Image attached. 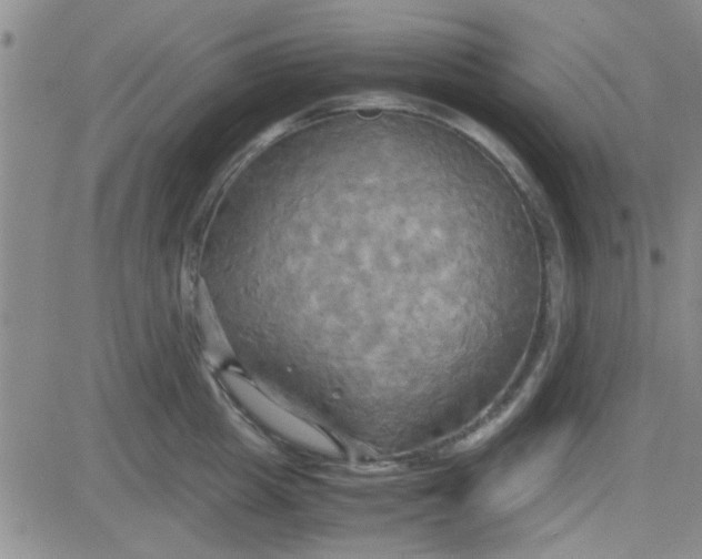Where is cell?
<instances>
[{"instance_id": "obj_1", "label": "cell", "mask_w": 702, "mask_h": 559, "mask_svg": "<svg viewBox=\"0 0 702 559\" xmlns=\"http://www.w3.org/2000/svg\"><path fill=\"white\" fill-rule=\"evenodd\" d=\"M221 377L233 400L271 433L309 450L331 456L339 454L331 437L279 405L240 373L227 370Z\"/></svg>"}]
</instances>
